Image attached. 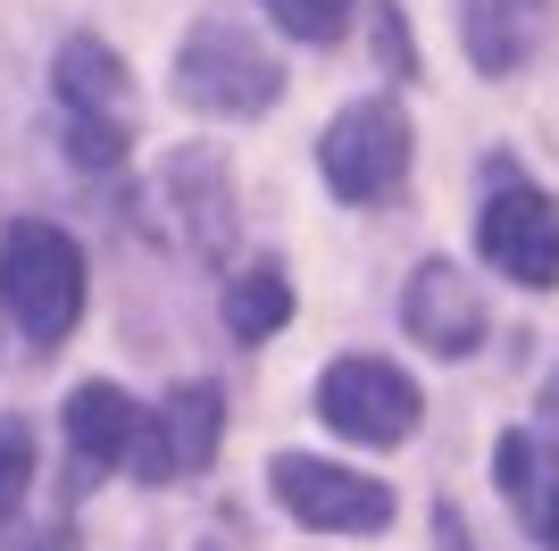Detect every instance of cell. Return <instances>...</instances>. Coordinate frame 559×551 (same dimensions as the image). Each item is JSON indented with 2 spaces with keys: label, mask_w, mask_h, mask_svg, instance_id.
Masks as SVG:
<instances>
[{
  "label": "cell",
  "mask_w": 559,
  "mask_h": 551,
  "mask_svg": "<svg viewBox=\"0 0 559 551\" xmlns=\"http://www.w3.org/2000/svg\"><path fill=\"white\" fill-rule=\"evenodd\" d=\"M0 309L25 326L34 351H59L84 318V251L50 218H17L0 234Z\"/></svg>",
  "instance_id": "cell-1"
},
{
  "label": "cell",
  "mask_w": 559,
  "mask_h": 551,
  "mask_svg": "<svg viewBox=\"0 0 559 551\" xmlns=\"http://www.w3.org/2000/svg\"><path fill=\"white\" fill-rule=\"evenodd\" d=\"M176 92H185L201 117H259L276 101V59H267L242 25L210 17V25H192L185 50H176Z\"/></svg>",
  "instance_id": "cell-2"
},
{
  "label": "cell",
  "mask_w": 559,
  "mask_h": 551,
  "mask_svg": "<svg viewBox=\"0 0 559 551\" xmlns=\"http://www.w3.org/2000/svg\"><path fill=\"white\" fill-rule=\"evenodd\" d=\"M318 160H326V184L343 201H359V209L393 201L401 176H409V117H401L393 101H359V109H343L326 126Z\"/></svg>",
  "instance_id": "cell-3"
},
{
  "label": "cell",
  "mask_w": 559,
  "mask_h": 551,
  "mask_svg": "<svg viewBox=\"0 0 559 551\" xmlns=\"http://www.w3.org/2000/svg\"><path fill=\"white\" fill-rule=\"evenodd\" d=\"M476 243H485V259L510 276V284H526V293L559 284V209H551V192H535L526 176H492Z\"/></svg>",
  "instance_id": "cell-4"
},
{
  "label": "cell",
  "mask_w": 559,
  "mask_h": 551,
  "mask_svg": "<svg viewBox=\"0 0 559 551\" xmlns=\"http://www.w3.org/2000/svg\"><path fill=\"white\" fill-rule=\"evenodd\" d=\"M318 418H326L343 443L384 452V443H401L418 426V385H409L393 360H334L326 376H318Z\"/></svg>",
  "instance_id": "cell-5"
},
{
  "label": "cell",
  "mask_w": 559,
  "mask_h": 551,
  "mask_svg": "<svg viewBox=\"0 0 559 551\" xmlns=\"http://www.w3.org/2000/svg\"><path fill=\"white\" fill-rule=\"evenodd\" d=\"M59 101H68V151L75 167H117L126 160V68H117V50L93 43V34H75L59 50Z\"/></svg>",
  "instance_id": "cell-6"
},
{
  "label": "cell",
  "mask_w": 559,
  "mask_h": 551,
  "mask_svg": "<svg viewBox=\"0 0 559 551\" xmlns=\"http://www.w3.org/2000/svg\"><path fill=\"white\" fill-rule=\"evenodd\" d=\"M276 502L301 518V527H326V535H376L384 518H393V493L376 477H350V468H334V459H309V452H284L276 468Z\"/></svg>",
  "instance_id": "cell-7"
},
{
  "label": "cell",
  "mask_w": 559,
  "mask_h": 551,
  "mask_svg": "<svg viewBox=\"0 0 559 551\" xmlns=\"http://www.w3.org/2000/svg\"><path fill=\"white\" fill-rule=\"evenodd\" d=\"M217 435H226V401H217L210 385H185L176 401H159V418L142 426L134 443V468L142 484H176V477H201L217 452Z\"/></svg>",
  "instance_id": "cell-8"
},
{
  "label": "cell",
  "mask_w": 559,
  "mask_h": 551,
  "mask_svg": "<svg viewBox=\"0 0 559 551\" xmlns=\"http://www.w3.org/2000/svg\"><path fill=\"white\" fill-rule=\"evenodd\" d=\"M401 318H409V335H418L426 351H443V360H467V351L485 343V301H476V284H467L451 259H426V268L409 276Z\"/></svg>",
  "instance_id": "cell-9"
},
{
  "label": "cell",
  "mask_w": 559,
  "mask_h": 551,
  "mask_svg": "<svg viewBox=\"0 0 559 551\" xmlns=\"http://www.w3.org/2000/svg\"><path fill=\"white\" fill-rule=\"evenodd\" d=\"M134 443H142V410L117 385H75L68 392V459H75L84 484L109 477L117 459H134Z\"/></svg>",
  "instance_id": "cell-10"
},
{
  "label": "cell",
  "mask_w": 559,
  "mask_h": 551,
  "mask_svg": "<svg viewBox=\"0 0 559 551\" xmlns=\"http://www.w3.org/2000/svg\"><path fill=\"white\" fill-rule=\"evenodd\" d=\"M492 468H501V493H510V509L526 518V535L559 551V452L543 435H501Z\"/></svg>",
  "instance_id": "cell-11"
},
{
  "label": "cell",
  "mask_w": 559,
  "mask_h": 551,
  "mask_svg": "<svg viewBox=\"0 0 559 551\" xmlns=\"http://www.w3.org/2000/svg\"><path fill=\"white\" fill-rule=\"evenodd\" d=\"M543 25H551L543 0H467V59L485 75H510V68L535 59Z\"/></svg>",
  "instance_id": "cell-12"
},
{
  "label": "cell",
  "mask_w": 559,
  "mask_h": 551,
  "mask_svg": "<svg viewBox=\"0 0 559 551\" xmlns=\"http://www.w3.org/2000/svg\"><path fill=\"white\" fill-rule=\"evenodd\" d=\"M284 318H293V276H284L276 259L226 276V326H234V343H267Z\"/></svg>",
  "instance_id": "cell-13"
},
{
  "label": "cell",
  "mask_w": 559,
  "mask_h": 551,
  "mask_svg": "<svg viewBox=\"0 0 559 551\" xmlns=\"http://www.w3.org/2000/svg\"><path fill=\"white\" fill-rule=\"evenodd\" d=\"M259 9H267V17H276L293 43H343L359 0H259Z\"/></svg>",
  "instance_id": "cell-14"
},
{
  "label": "cell",
  "mask_w": 559,
  "mask_h": 551,
  "mask_svg": "<svg viewBox=\"0 0 559 551\" xmlns=\"http://www.w3.org/2000/svg\"><path fill=\"white\" fill-rule=\"evenodd\" d=\"M25 493H34V435L17 418H0V527L25 509Z\"/></svg>",
  "instance_id": "cell-15"
},
{
  "label": "cell",
  "mask_w": 559,
  "mask_h": 551,
  "mask_svg": "<svg viewBox=\"0 0 559 551\" xmlns=\"http://www.w3.org/2000/svg\"><path fill=\"white\" fill-rule=\"evenodd\" d=\"M551 418H559V385H551Z\"/></svg>",
  "instance_id": "cell-16"
}]
</instances>
